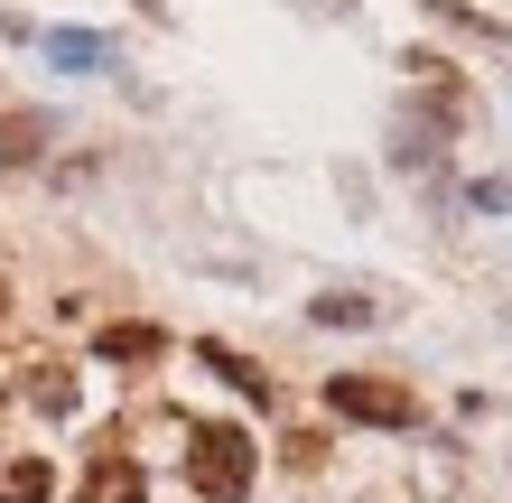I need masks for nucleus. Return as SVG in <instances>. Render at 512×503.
Returning a JSON list of instances; mask_svg holds the SVG:
<instances>
[{"label":"nucleus","mask_w":512,"mask_h":503,"mask_svg":"<svg viewBox=\"0 0 512 503\" xmlns=\"http://www.w3.org/2000/svg\"><path fill=\"white\" fill-rule=\"evenodd\" d=\"M326 410H336V420H364V429H410L419 392L391 382V373H326Z\"/></svg>","instance_id":"f03ea898"},{"label":"nucleus","mask_w":512,"mask_h":503,"mask_svg":"<svg viewBox=\"0 0 512 503\" xmlns=\"http://www.w3.org/2000/svg\"><path fill=\"white\" fill-rule=\"evenodd\" d=\"M0 410H10V373H0Z\"/></svg>","instance_id":"9b49d317"},{"label":"nucleus","mask_w":512,"mask_h":503,"mask_svg":"<svg viewBox=\"0 0 512 503\" xmlns=\"http://www.w3.org/2000/svg\"><path fill=\"white\" fill-rule=\"evenodd\" d=\"M47 56H56V66H103V38H75V28H56V38H47Z\"/></svg>","instance_id":"6e6552de"},{"label":"nucleus","mask_w":512,"mask_h":503,"mask_svg":"<svg viewBox=\"0 0 512 503\" xmlns=\"http://www.w3.org/2000/svg\"><path fill=\"white\" fill-rule=\"evenodd\" d=\"M56 494V476H47V457H19L10 476H0V503H47Z\"/></svg>","instance_id":"423d86ee"},{"label":"nucleus","mask_w":512,"mask_h":503,"mask_svg":"<svg viewBox=\"0 0 512 503\" xmlns=\"http://www.w3.org/2000/svg\"><path fill=\"white\" fill-rule=\"evenodd\" d=\"M75 503H149V476H140V457L131 448H94V466H84V485H75Z\"/></svg>","instance_id":"7ed1b4c3"},{"label":"nucleus","mask_w":512,"mask_h":503,"mask_svg":"<svg viewBox=\"0 0 512 503\" xmlns=\"http://www.w3.org/2000/svg\"><path fill=\"white\" fill-rule=\"evenodd\" d=\"M94 354H103V364H159V354H168V327H140V317H112V327L94 336Z\"/></svg>","instance_id":"20e7f679"},{"label":"nucleus","mask_w":512,"mask_h":503,"mask_svg":"<svg viewBox=\"0 0 512 503\" xmlns=\"http://www.w3.org/2000/svg\"><path fill=\"white\" fill-rule=\"evenodd\" d=\"M261 476V448H252V429H233V420H196L187 429V485L205 503H243Z\"/></svg>","instance_id":"f257e3e1"},{"label":"nucleus","mask_w":512,"mask_h":503,"mask_svg":"<svg viewBox=\"0 0 512 503\" xmlns=\"http://www.w3.org/2000/svg\"><path fill=\"white\" fill-rule=\"evenodd\" d=\"M0 327H10V280H0Z\"/></svg>","instance_id":"9d476101"},{"label":"nucleus","mask_w":512,"mask_h":503,"mask_svg":"<svg viewBox=\"0 0 512 503\" xmlns=\"http://www.w3.org/2000/svg\"><path fill=\"white\" fill-rule=\"evenodd\" d=\"M28 401H38V410H75V382H66V364H28Z\"/></svg>","instance_id":"0eeeda50"},{"label":"nucleus","mask_w":512,"mask_h":503,"mask_svg":"<svg viewBox=\"0 0 512 503\" xmlns=\"http://www.w3.org/2000/svg\"><path fill=\"white\" fill-rule=\"evenodd\" d=\"M317 317H326V327H364L373 308H364V299H317Z\"/></svg>","instance_id":"1a4fd4ad"},{"label":"nucleus","mask_w":512,"mask_h":503,"mask_svg":"<svg viewBox=\"0 0 512 503\" xmlns=\"http://www.w3.org/2000/svg\"><path fill=\"white\" fill-rule=\"evenodd\" d=\"M196 354H205V364H215V373H224L243 401H270V373L252 364V354H233V345H196Z\"/></svg>","instance_id":"39448f33"}]
</instances>
